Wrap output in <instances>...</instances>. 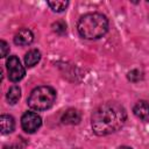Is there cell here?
I'll return each mask as SVG.
<instances>
[{"mask_svg":"<svg viewBox=\"0 0 149 149\" xmlns=\"http://www.w3.org/2000/svg\"><path fill=\"white\" fill-rule=\"evenodd\" d=\"M126 120L127 112L125 107L119 102L107 101L94 109L91 118V125L94 134L105 136L121 129Z\"/></svg>","mask_w":149,"mask_h":149,"instance_id":"obj_1","label":"cell"},{"mask_svg":"<svg viewBox=\"0 0 149 149\" xmlns=\"http://www.w3.org/2000/svg\"><path fill=\"white\" fill-rule=\"evenodd\" d=\"M77 29L81 37L86 40H97L106 34L108 20L100 13H87L79 19Z\"/></svg>","mask_w":149,"mask_h":149,"instance_id":"obj_2","label":"cell"},{"mask_svg":"<svg viewBox=\"0 0 149 149\" xmlns=\"http://www.w3.org/2000/svg\"><path fill=\"white\" fill-rule=\"evenodd\" d=\"M56 100V91L50 86H38L34 88L28 97L27 104L36 111L49 109Z\"/></svg>","mask_w":149,"mask_h":149,"instance_id":"obj_3","label":"cell"},{"mask_svg":"<svg viewBox=\"0 0 149 149\" xmlns=\"http://www.w3.org/2000/svg\"><path fill=\"white\" fill-rule=\"evenodd\" d=\"M6 66H7L8 78L13 83L20 81L26 74V70L21 65L20 59L16 56H9V58L6 62Z\"/></svg>","mask_w":149,"mask_h":149,"instance_id":"obj_4","label":"cell"},{"mask_svg":"<svg viewBox=\"0 0 149 149\" xmlns=\"http://www.w3.org/2000/svg\"><path fill=\"white\" fill-rule=\"evenodd\" d=\"M41 125H42V119L35 112H26L21 118L22 129L28 134L35 133L41 127Z\"/></svg>","mask_w":149,"mask_h":149,"instance_id":"obj_5","label":"cell"},{"mask_svg":"<svg viewBox=\"0 0 149 149\" xmlns=\"http://www.w3.org/2000/svg\"><path fill=\"white\" fill-rule=\"evenodd\" d=\"M34 40V35L30 29L22 28L14 36V43L17 45H29Z\"/></svg>","mask_w":149,"mask_h":149,"instance_id":"obj_6","label":"cell"},{"mask_svg":"<svg viewBox=\"0 0 149 149\" xmlns=\"http://www.w3.org/2000/svg\"><path fill=\"white\" fill-rule=\"evenodd\" d=\"M133 112L142 121L149 122V102L148 101H146V100L137 101L133 108Z\"/></svg>","mask_w":149,"mask_h":149,"instance_id":"obj_7","label":"cell"},{"mask_svg":"<svg viewBox=\"0 0 149 149\" xmlns=\"http://www.w3.org/2000/svg\"><path fill=\"white\" fill-rule=\"evenodd\" d=\"M80 119H81V115H80L79 111H77L74 108H70L62 115L61 121L64 125H78L80 122Z\"/></svg>","mask_w":149,"mask_h":149,"instance_id":"obj_8","label":"cell"},{"mask_svg":"<svg viewBox=\"0 0 149 149\" xmlns=\"http://www.w3.org/2000/svg\"><path fill=\"white\" fill-rule=\"evenodd\" d=\"M0 125H1L2 134H9L15 128V121H14L13 116L7 115V114H2L0 116Z\"/></svg>","mask_w":149,"mask_h":149,"instance_id":"obj_9","label":"cell"},{"mask_svg":"<svg viewBox=\"0 0 149 149\" xmlns=\"http://www.w3.org/2000/svg\"><path fill=\"white\" fill-rule=\"evenodd\" d=\"M41 59V52L37 49H31L24 55V64L28 68L36 65Z\"/></svg>","mask_w":149,"mask_h":149,"instance_id":"obj_10","label":"cell"},{"mask_svg":"<svg viewBox=\"0 0 149 149\" xmlns=\"http://www.w3.org/2000/svg\"><path fill=\"white\" fill-rule=\"evenodd\" d=\"M20 97H21V88H20L17 85H13V86L8 90L7 95H6L7 101H8L10 105L16 104V102L19 101Z\"/></svg>","mask_w":149,"mask_h":149,"instance_id":"obj_11","label":"cell"},{"mask_svg":"<svg viewBox=\"0 0 149 149\" xmlns=\"http://www.w3.org/2000/svg\"><path fill=\"white\" fill-rule=\"evenodd\" d=\"M48 5L49 7L54 10V12H63L68 5H69V1H64V0H57V1H48Z\"/></svg>","mask_w":149,"mask_h":149,"instance_id":"obj_12","label":"cell"},{"mask_svg":"<svg viewBox=\"0 0 149 149\" xmlns=\"http://www.w3.org/2000/svg\"><path fill=\"white\" fill-rule=\"evenodd\" d=\"M51 27H52V30L58 35H63L65 33V30H66V24L63 21H57V22L52 23Z\"/></svg>","mask_w":149,"mask_h":149,"instance_id":"obj_13","label":"cell"},{"mask_svg":"<svg viewBox=\"0 0 149 149\" xmlns=\"http://www.w3.org/2000/svg\"><path fill=\"white\" fill-rule=\"evenodd\" d=\"M127 78L130 80V81H133V83H136V81H139L141 78H142V73L139 71V70H132V71H129L128 72V74H127Z\"/></svg>","mask_w":149,"mask_h":149,"instance_id":"obj_14","label":"cell"},{"mask_svg":"<svg viewBox=\"0 0 149 149\" xmlns=\"http://www.w3.org/2000/svg\"><path fill=\"white\" fill-rule=\"evenodd\" d=\"M0 49H1V57H6L7 54L9 52V45L7 44L6 41L3 40L0 41Z\"/></svg>","mask_w":149,"mask_h":149,"instance_id":"obj_15","label":"cell"},{"mask_svg":"<svg viewBox=\"0 0 149 149\" xmlns=\"http://www.w3.org/2000/svg\"><path fill=\"white\" fill-rule=\"evenodd\" d=\"M119 149H132L130 147H127V146H122V147H120Z\"/></svg>","mask_w":149,"mask_h":149,"instance_id":"obj_16","label":"cell"}]
</instances>
